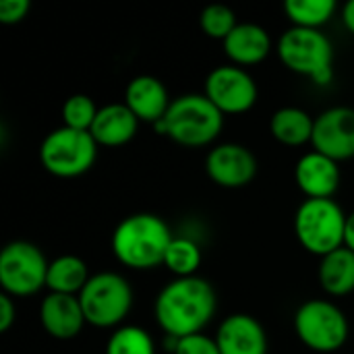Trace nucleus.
<instances>
[{
  "label": "nucleus",
  "instance_id": "28",
  "mask_svg": "<svg viewBox=\"0 0 354 354\" xmlns=\"http://www.w3.org/2000/svg\"><path fill=\"white\" fill-rule=\"evenodd\" d=\"M29 8H31L29 0H2L0 2V23L17 25L27 17Z\"/></svg>",
  "mask_w": 354,
  "mask_h": 354
},
{
  "label": "nucleus",
  "instance_id": "15",
  "mask_svg": "<svg viewBox=\"0 0 354 354\" xmlns=\"http://www.w3.org/2000/svg\"><path fill=\"white\" fill-rule=\"evenodd\" d=\"M39 324L48 336L56 340H73L83 332L87 319L79 297L48 292L39 303Z\"/></svg>",
  "mask_w": 354,
  "mask_h": 354
},
{
  "label": "nucleus",
  "instance_id": "31",
  "mask_svg": "<svg viewBox=\"0 0 354 354\" xmlns=\"http://www.w3.org/2000/svg\"><path fill=\"white\" fill-rule=\"evenodd\" d=\"M344 247L354 253V212L346 218V230H344Z\"/></svg>",
  "mask_w": 354,
  "mask_h": 354
},
{
  "label": "nucleus",
  "instance_id": "9",
  "mask_svg": "<svg viewBox=\"0 0 354 354\" xmlns=\"http://www.w3.org/2000/svg\"><path fill=\"white\" fill-rule=\"evenodd\" d=\"M50 261L41 249L27 241H12L0 251V286L12 299L39 292L46 286Z\"/></svg>",
  "mask_w": 354,
  "mask_h": 354
},
{
  "label": "nucleus",
  "instance_id": "29",
  "mask_svg": "<svg viewBox=\"0 0 354 354\" xmlns=\"http://www.w3.org/2000/svg\"><path fill=\"white\" fill-rule=\"evenodd\" d=\"M17 322V305H15V299L8 297V295H0V332L6 334L12 324Z\"/></svg>",
  "mask_w": 354,
  "mask_h": 354
},
{
  "label": "nucleus",
  "instance_id": "25",
  "mask_svg": "<svg viewBox=\"0 0 354 354\" xmlns=\"http://www.w3.org/2000/svg\"><path fill=\"white\" fill-rule=\"evenodd\" d=\"M97 106L95 102L85 95V93H75L64 100L60 116H62V127L75 129V131H91V124L97 116Z\"/></svg>",
  "mask_w": 354,
  "mask_h": 354
},
{
  "label": "nucleus",
  "instance_id": "19",
  "mask_svg": "<svg viewBox=\"0 0 354 354\" xmlns=\"http://www.w3.org/2000/svg\"><path fill=\"white\" fill-rule=\"evenodd\" d=\"M313 129L315 118L299 106L278 108L270 118L272 137L286 147H301L305 143H311Z\"/></svg>",
  "mask_w": 354,
  "mask_h": 354
},
{
  "label": "nucleus",
  "instance_id": "3",
  "mask_svg": "<svg viewBox=\"0 0 354 354\" xmlns=\"http://www.w3.org/2000/svg\"><path fill=\"white\" fill-rule=\"evenodd\" d=\"M153 129L183 147H205L220 137L224 114L205 93H185L172 100L166 116Z\"/></svg>",
  "mask_w": 354,
  "mask_h": 354
},
{
  "label": "nucleus",
  "instance_id": "21",
  "mask_svg": "<svg viewBox=\"0 0 354 354\" xmlns=\"http://www.w3.org/2000/svg\"><path fill=\"white\" fill-rule=\"evenodd\" d=\"M91 274L87 263L77 255H60L50 261L46 288L56 295H75L79 297Z\"/></svg>",
  "mask_w": 354,
  "mask_h": 354
},
{
  "label": "nucleus",
  "instance_id": "13",
  "mask_svg": "<svg viewBox=\"0 0 354 354\" xmlns=\"http://www.w3.org/2000/svg\"><path fill=\"white\" fill-rule=\"evenodd\" d=\"M214 338L220 354H268L270 351L266 328L249 313L224 317Z\"/></svg>",
  "mask_w": 354,
  "mask_h": 354
},
{
  "label": "nucleus",
  "instance_id": "4",
  "mask_svg": "<svg viewBox=\"0 0 354 354\" xmlns=\"http://www.w3.org/2000/svg\"><path fill=\"white\" fill-rule=\"evenodd\" d=\"M276 52L288 71L311 79L319 87L332 83L334 44L322 29L288 27L276 44Z\"/></svg>",
  "mask_w": 354,
  "mask_h": 354
},
{
  "label": "nucleus",
  "instance_id": "5",
  "mask_svg": "<svg viewBox=\"0 0 354 354\" xmlns=\"http://www.w3.org/2000/svg\"><path fill=\"white\" fill-rule=\"evenodd\" d=\"M346 218L334 199H305L295 212V234L307 253L322 259L344 247Z\"/></svg>",
  "mask_w": 354,
  "mask_h": 354
},
{
  "label": "nucleus",
  "instance_id": "6",
  "mask_svg": "<svg viewBox=\"0 0 354 354\" xmlns=\"http://www.w3.org/2000/svg\"><path fill=\"white\" fill-rule=\"evenodd\" d=\"M297 338L313 353L332 354L344 348L351 324L344 311L328 299H309L299 305L292 317Z\"/></svg>",
  "mask_w": 354,
  "mask_h": 354
},
{
  "label": "nucleus",
  "instance_id": "14",
  "mask_svg": "<svg viewBox=\"0 0 354 354\" xmlns=\"http://www.w3.org/2000/svg\"><path fill=\"white\" fill-rule=\"evenodd\" d=\"M295 183L307 199H334L340 189V166L319 151H307L297 160Z\"/></svg>",
  "mask_w": 354,
  "mask_h": 354
},
{
  "label": "nucleus",
  "instance_id": "7",
  "mask_svg": "<svg viewBox=\"0 0 354 354\" xmlns=\"http://www.w3.org/2000/svg\"><path fill=\"white\" fill-rule=\"evenodd\" d=\"M85 319L93 328H120L133 309V288L129 280L116 272L91 274L79 295Z\"/></svg>",
  "mask_w": 354,
  "mask_h": 354
},
{
  "label": "nucleus",
  "instance_id": "30",
  "mask_svg": "<svg viewBox=\"0 0 354 354\" xmlns=\"http://www.w3.org/2000/svg\"><path fill=\"white\" fill-rule=\"evenodd\" d=\"M340 19L344 23V27L354 35V0H348L342 8H340Z\"/></svg>",
  "mask_w": 354,
  "mask_h": 354
},
{
  "label": "nucleus",
  "instance_id": "1",
  "mask_svg": "<svg viewBox=\"0 0 354 354\" xmlns=\"http://www.w3.org/2000/svg\"><path fill=\"white\" fill-rule=\"evenodd\" d=\"M216 309V288L201 276L174 278L158 292L153 303V315L160 330L172 338L201 334L214 319Z\"/></svg>",
  "mask_w": 354,
  "mask_h": 354
},
{
  "label": "nucleus",
  "instance_id": "11",
  "mask_svg": "<svg viewBox=\"0 0 354 354\" xmlns=\"http://www.w3.org/2000/svg\"><path fill=\"white\" fill-rule=\"evenodd\" d=\"M311 145L315 151L344 162L354 158V108L332 106L315 116Z\"/></svg>",
  "mask_w": 354,
  "mask_h": 354
},
{
  "label": "nucleus",
  "instance_id": "8",
  "mask_svg": "<svg viewBox=\"0 0 354 354\" xmlns=\"http://www.w3.org/2000/svg\"><path fill=\"white\" fill-rule=\"evenodd\" d=\"M97 147L100 145L89 131L58 127L44 137L39 145V162L52 176L75 178L95 164Z\"/></svg>",
  "mask_w": 354,
  "mask_h": 354
},
{
  "label": "nucleus",
  "instance_id": "24",
  "mask_svg": "<svg viewBox=\"0 0 354 354\" xmlns=\"http://www.w3.org/2000/svg\"><path fill=\"white\" fill-rule=\"evenodd\" d=\"M106 354H156V342L145 328L120 326L108 338Z\"/></svg>",
  "mask_w": 354,
  "mask_h": 354
},
{
  "label": "nucleus",
  "instance_id": "20",
  "mask_svg": "<svg viewBox=\"0 0 354 354\" xmlns=\"http://www.w3.org/2000/svg\"><path fill=\"white\" fill-rule=\"evenodd\" d=\"M322 288L330 297H346L354 292V253L346 247L322 257L317 268Z\"/></svg>",
  "mask_w": 354,
  "mask_h": 354
},
{
  "label": "nucleus",
  "instance_id": "10",
  "mask_svg": "<svg viewBox=\"0 0 354 354\" xmlns=\"http://www.w3.org/2000/svg\"><path fill=\"white\" fill-rule=\"evenodd\" d=\"M203 93L224 116L249 112L259 97L253 75L236 64H220L209 71Z\"/></svg>",
  "mask_w": 354,
  "mask_h": 354
},
{
  "label": "nucleus",
  "instance_id": "12",
  "mask_svg": "<svg viewBox=\"0 0 354 354\" xmlns=\"http://www.w3.org/2000/svg\"><path fill=\"white\" fill-rule=\"evenodd\" d=\"M205 172L218 187L243 189L257 174V158L247 145L218 143L205 156Z\"/></svg>",
  "mask_w": 354,
  "mask_h": 354
},
{
  "label": "nucleus",
  "instance_id": "16",
  "mask_svg": "<svg viewBox=\"0 0 354 354\" xmlns=\"http://www.w3.org/2000/svg\"><path fill=\"white\" fill-rule=\"evenodd\" d=\"M124 104L139 118V122L158 124L166 116L172 100L166 85L158 77L137 75L124 87Z\"/></svg>",
  "mask_w": 354,
  "mask_h": 354
},
{
  "label": "nucleus",
  "instance_id": "23",
  "mask_svg": "<svg viewBox=\"0 0 354 354\" xmlns=\"http://www.w3.org/2000/svg\"><path fill=\"white\" fill-rule=\"evenodd\" d=\"M201 259L203 255H201V247L197 241L189 236H174L166 251L164 266L176 278H191V276H197Z\"/></svg>",
  "mask_w": 354,
  "mask_h": 354
},
{
  "label": "nucleus",
  "instance_id": "18",
  "mask_svg": "<svg viewBox=\"0 0 354 354\" xmlns=\"http://www.w3.org/2000/svg\"><path fill=\"white\" fill-rule=\"evenodd\" d=\"M139 131V118L129 110L124 102L106 104L97 110L91 124V137L102 147H120L133 141Z\"/></svg>",
  "mask_w": 354,
  "mask_h": 354
},
{
  "label": "nucleus",
  "instance_id": "2",
  "mask_svg": "<svg viewBox=\"0 0 354 354\" xmlns=\"http://www.w3.org/2000/svg\"><path fill=\"white\" fill-rule=\"evenodd\" d=\"M174 234L164 218L156 214H133L120 220L112 232V253L129 270H153L164 266Z\"/></svg>",
  "mask_w": 354,
  "mask_h": 354
},
{
  "label": "nucleus",
  "instance_id": "22",
  "mask_svg": "<svg viewBox=\"0 0 354 354\" xmlns=\"http://www.w3.org/2000/svg\"><path fill=\"white\" fill-rule=\"evenodd\" d=\"M338 4L334 0H286L284 12L292 27L322 29L334 19Z\"/></svg>",
  "mask_w": 354,
  "mask_h": 354
},
{
  "label": "nucleus",
  "instance_id": "27",
  "mask_svg": "<svg viewBox=\"0 0 354 354\" xmlns=\"http://www.w3.org/2000/svg\"><path fill=\"white\" fill-rule=\"evenodd\" d=\"M172 354H220V348L216 344V338H209L201 332V334L178 338Z\"/></svg>",
  "mask_w": 354,
  "mask_h": 354
},
{
  "label": "nucleus",
  "instance_id": "26",
  "mask_svg": "<svg viewBox=\"0 0 354 354\" xmlns=\"http://www.w3.org/2000/svg\"><path fill=\"white\" fill-rule=\"evenodd\" d=\"M199 25L203 33L212 39L224 41L239 25L236 12L226 4H209L199 15Z\"/></svg>",
  "mask_w": 354,
  "mask_h": 354
},
{
  "label": "nucleus",
  "instance_id": "17",
  "mask_svg": "<svg viewBox=\"0 0 354 354\" xmlns=\"http://www.w3.org/2000/svg\"><path fill=\"white\" fill-rule=\"evenodd\" d=\"M222 46L230 64L247 68L263 62L272 54L274 41L270 31L259 23H239Z\"/></svg>",
  "mask_w": 354,
  "mask_h": 354
}]
</instances>
